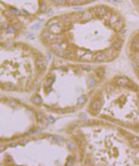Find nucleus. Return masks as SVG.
I'll return each instance as SVG.
<instances>
[{
	"label": "nucleus",
	"mask_w": 139,
	"mask_h": 166,
	"mask_svg": "<svg viewBox=\"0 0 139 166\" xmlns=\"http://www.w3.org/2000/svg\"><path fill=\"white\" fill-rule=\"evenodd\" d=\"M46 65H47L46 60L44 58H42V57H39V58H38L36 60L35 65L39 70H43L46 66Z\"/></svg>",
	"instance_id": "f257e3e1"
},
{
	"label": "nucleus",
	"mask_w": 139,
	"mask_h": 166,
	"mask_svg": "<svg viewBox=\"0 0 139 166\" xmlns=\"http://www.w3.org/2000/svg\"><path fill=\"white\" fill-rule=\"evenodd\" d=\"M129 82V79L125 77H120L117 79V84L120 86H128Z\"/></svg>",
	"instance_id": "f03ea898"
},
{
	"label": "nucleus",
	"mask_w": 139,
	"mask_h": 166,
	"mask_svg": "<svg viewBox=\"0 0 139 166\" xmlns=\"http://www.w3.org/2000/svg\"><path fill=\"white\" fill-rule=\"evenodd\" d=\"M101 107V102L98 100H95L92 102L91 104V107L94 110L97 111L99 110Z\"/></svg>",
	"instance_id": "7ed1b4c3"
},
{
	"label": "nucleus",
	"mask_w": 139,
	"mask_h": 166,
	"mask_svg": "<svg viewBox=\"0 0 139 166\" xmlns=\"http://www.w3.org/2000/svg\"><path fill=\"white\" fill-rule=\"evenodd\" d=\"M131 145L135 147V148H138L139 147V138L137 137H133L130 140Z\"/></svg>",
	"instance_id": "20e7f679"
},
{
	"label": "nucleus",
	"mask_w": 139,
	"mask_h": 166,
	"mask_svg": "<svg viewBox=\"0 0 139 166\" xmlns=\"http://www.w3.org/2000/svg\"><path fill=\"white\" fill-rule=\"evenodd\" d=\"M105 60V56L103 54H99L95 57L94 61L95 62H103Z\"/></svg>",
	"instance_id": "39448f33"
},
{
	"label": "nucleus",
	"mask_w": 139,
	"mask_h": 166,
	"mask_svg": "<svg viewBox=\"0 0 139 166\" xmlns=\"http://www.w3.org/2000/svg\"><path fill=\"white\" fill-rule=\"evenodd\" d=\"M97 12L99 15L104 16V15L106 14V9L104 8V7L101 6V7H99V8H97Z\"/></svg>",
	"instance_id": "423d86ee"
},
{
	"label": "nucleus",
	"mask_w": 139,
	"mask_h": 166,
	"mask_svg": "<svg viewBox=\"0 0 139 166\" xmlns=\"http://www.w3.org/2000/svg\"><path fill=\"white\" fill-rule=\"evenodd\" d=\"M50 29L51 30V31H52V32H58L60 30V26L57 24H53V25H51V26H50Z\"/></svg>",
	"instance_id": "0eeeda50"
},
{
	"label": "nucleus",
	"mask_w": 139,
	"mask_h": 166,
	"mask_svg": "<svg viewBox=\"0 0 139 166\" xmlns=\"http://www.w3.org/2000/svg\"><path fill=\"white\" fill-rule=\"evenodd\" d=\"M122 43L121 42H120L119 40H117L115 42H114V44H113V49L116 50H119L121 48Z\"/></svg>",
	"instance_id": "6e6552de"
},
{
	"label": "nucleus",
	"mask_w": 139,
	"mask_h": 166,
	"mask_svg": "<svg viewBox=\"0 0 139 166\" xmlns=\"http://www.w3.org/2000/svg\"><path fill=\"white\" fill-rule=\"evenodd\" d=\"M96 74H97V76L99 77H103L104 76V75H105V71H104L103 68H99L97 70Z\"/></svg>",
	"instance_id": "1a4fd4ad"
},
{
	"label": "nucleus",
	"mask_w": 139,
	"mask_h": 166,
	"mask_svg": "<svg viewBox=\"0 0 139 166\" xmlns=\"http://www.w3.org/2000/svg\"><path fill=\"white\" fill-rule=\"evenodd\" d=\"M32 101L35 103V104H40L41 102H42V99L40 98V96H35L33 99H32Z\"/></svg>",
	"instance_id": "9d476101"
},
{
	"label": "nucleus",
	"mask_w": 139,
	"mask_h": 166,
	"mask_svg": "<svg viewBox=\"0 0 139 166\" xmlns=\"http://www.w3.org/2000/svg\"><path fill=\"white\" fill-rule=\"evenodd\" d=\"M87 83L88 84H89V86L92 87V86H93L95 84V80H94L92 77H90V78H89L88 79Z\"/></svg>",
	"instance_id": "9b49d317"
},
{
	"label": "nucleus",
	"mask_w": 139,
	"mask_h": 166,
	"mask_svg": "<svg viewBox=\"0 0 139 166\" xmlns=\"http://www.w3.org/2000/svg\"><path fill=\"white\" fill-rule=\"evenodd\" d=\"M46 5H45V3H40V10L41 11V12H44V11H46Z\"/></svg>",
	"instance_id": "f8f14e48"
},
{
	"label": "nucleus",
	"mask_w": 139,
	"mask_h": 166,
	"mask_svg": "<svg viewBox=\"0 0 139 166\" xmlns=\"http://www.w3.org/2000/svg\"><path fill=\"white\" fill-rule=\"evenodd\" d=\"M86 0H73V4L74 5H81Z\"/></svg>",
	"instance_id": "ddd939ff"
},
{
	"label": "nucleus",
	"mask_w": 139,
	"mask_h": 166,
	"mask_svg": "<svg viewBox=\"0 0 139 166\" xmlns=\"http://www.w3.org/2000/svg\"><path fill=\"white\" fill-rule=\"evenodd\" d=\"M10 11L12 12V13H14V14H19V11L17 10V9H16V8H10Z\"/></svg>",
	"instance_id": "4468645a"
},
{
	"label": "nucleus",
	"mask_w": 139,
	"mask_h": 166,
	"mask_svg": "<svg viewBox=\"0 0 139 166\" xmlns=\"http://www.w3.org/2000/svg\"><path fill=\"white\" fill-rule=\"evenodd\" d=\"M54 1H55L56 4L62 5L64 3V0H54Z\"/></svg>",
	"instance_id": "2eb2a0df"
},
{
	"label": "nucleus",
	"mask_w": 139,
	"mask_h": 166,
	"mask_svg": "<svg viewBox=\"0 0 139 166\" xmlns=\"http://www.w3.org/2000/svg\"><path fill=\"white\" fill-rule=\"evenodd\" d=\"M26 36L27 38H33V34H32V33H27L26 35Z\"/></svg>",
	"instance_id": "dca6fc26"
},
{
	"label": "nucleus",
	"mask_w": 139,
	"mask_h": 166,
	"mask_svg": "<svg viewBox=\"0 0 139 166\" xmlns=\"http://www.w3.org/2000/svg\"><path fill=\"white\" fill-rule=\"evenodd\" d=\"M13 31H14V29H13V28L11 27V26H9V27L8 28V32L12 33Z\"/></svg>",
	"instance_id": "f3484780"
},
{
	"label": "nucleus",
	"mask_w": 139,
	"mask_h": 166,
	"mask_svg": "<svg viewBox=\"0 0 139 166\" xmlns=\"http://www.w3.org/2000/svg\"><path fill=\"white\" fill-rule=\"evenodd\" d=\"M39 27L40 26L39 24H35V25H33V26H32V28L34 29V30H38L39 28Z\"/></svg>",
	"instance_id": "a211bd4d"
},
{
	"label": "nucleus",
	"mask_w": 139,
	"mask_h": 166,
	"mask_svg": "<svg viewBox=\"0 0 139 166\" xmlns=\"http://www.w3.org/2000/svg\"><path fill=\"white\" fill-rule=\"evenodd\" d=\"M85 67H84L83 66H82V67L83 68L84 70H89L90 69V66H88V65H85Z\"/></svg>",
	"instance_id": "6ab92c4d"
},
{
	"label": "nucleus",
	"mask_w": 139,
	"mask_h": 166,
	"mask_svg": "<svg viewBox=\"0 0 139 166\" xmlns=\"http://www.w3.org/2000/svg\"><path fill=\"white\" fill-rule=\"evenodd\" d=\"M137 5L139 6V0H137Z\"/></svg>",
	"instance_id": "aec40b11"
},
{
	"label": "nucleus",
	"mask_w": 139,
	"mask_h": 166,
	"mask_svg": "<svg viewBox=\"0 0 139 166\" xmlns=\"http://www.w3.org/2000/svg\"><path fill=\"white\" fill-rule=\"evenodd\" d=\"M86 1H92V0H86Z\"/></svg>",
	"instance_id": "412c9836"
}]
</instances>
